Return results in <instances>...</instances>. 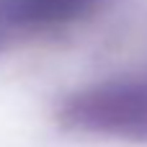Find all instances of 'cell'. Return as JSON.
<instances>
[{
  "label": "cell",
  "instance_id": "6da1fadb",
  "mask_svg": "<svg viewBox=\"0 0 147 147\" xmlns=\"http://www.w3.org/2000/svg\"><path fill=\"white\" fill-rule=\"evenodd\" d=\"M75 121L129 140L147 137V75L114 80L83 96L75 109Z\"/></svg>",
  "mask_w": 147,
  "mask_h": 147
},
{
  "label": "cell",
  "instance_id": "7a4b0ae2",
  "mask_svg": "<svg viewBox=\"0 0 147 147\" xmlns=\"http://www.w3.org/2000/svg\"><path fill=\"white\" fill-rule=\"evenodd\" d=\"M96 0H8V13L23 23H57L85 13Z\"/></svg>",
  "mask_w": 147,
  "mask_h": 147
}]
</instances>
